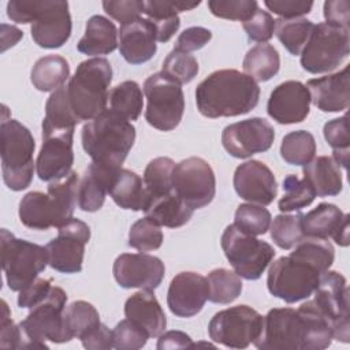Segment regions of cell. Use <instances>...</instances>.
Returning a JSON list of instances; mask_svg holds the SVG:
<instances>
[{
    "label": "cell",
    "instance_id": "6da1fadb",
    "mask_svg": "<svg viewBox=\"0 0 350 350\" xmlns=\"http://www.w3.org/2000/svg\"><path fill=\"white\" fill-rule=\"evenodd\" d=\"M332 339L331 321L310 299L298 309H271L253 345L260 350H324Z\"/></svg>",
    "mask_w": 350,
    "mask_h": 350
},
{
    "label": "cell",
    "instance_id": "7a4b0ae2",
    "mask_svg": "<svg viewBox=\"0 0 350 350\" xmlns=\"http://www.w3.org/2000/svg\"><path fill=\"white\" fill-rule=\"evenodd\" d=\"M334 258L335 250L328 239L305 237L288 256H282L271 264L267 276L268 291L287 304L308 299Z\"/></svg>",
    "mask_w": 350,
    "mask_h": 350
},
{
    "label": "cell",
    "instance_id": "3957f363",
    "mask_svg": "<svg viewBox=\"0 0 350 350\" xmlns=\"http://www.w3.org/2000/svg\"><path fill=\"white\" fill-rule=\"evenodd\" d=\"M258 100L257 82L232 68L213 71L196 89L197 109L211 119L245 115L256 108Z\"/></svg>",
    "mask_w": 350,
    "mask_h": 350
},
{
    "label": "cell",
    "instance_id": "277c9868",
    "mask_svg": "<svg viewBox=\"0 0 350 350\" xmlns=\"http://www.w3.org/2000/svg\"><path fill=\"white\" fill-rule=\"evenodd\" d=\"M83 150L93 163L108 168H120L135 141V127L109 108L81 130Z\"/></svg>",
    "mask_w": 350,
    "mask_h": 350
},
{
    "label": "cell",
    "instance_id": "5b68a950",
    "mask_svg": "<svg viewBox=\"0 0 350 350\" xmlns=\"http://www.w3.org/2000/svg\"><path fill=\"white\" fill-rule=\"evenodd\" d=\"M7 16L16 23H31L33 41L45 49L63 46L71 36V15L67 1L12 0Z\"/></svg>",
    "mask_w": 350,
    "mask_h": 350
},
{
    "label": "cell",
    "instance_id": "8992f818",
    "mask_svg": "<svg viewBox=\"0 0 350 350\" xmlns=\"http://www.w3.org/2000/svg\"><path fill=\"white\" fill-rule=\"evenodd\" d=\"M111 82L112 67L107 59L92 57L79 63L67 85L70 105L79 122L93 120L107 109Z\"/></svg>",
    "mask_w": 350,
    "mask_h": 350
},
{
    "label": "cell",
    "instance_id": "52a82bcc",
    "mask_svg": "<svg viewBox=\"0 0 350 350\" xmlns=\"http://www.w3.org/2000/svg\"><path fill=\"white\" fill-rule=\"evenodd\" d=\"M4 116L0 123V157L3 180L10 190L21 191L30 186L36 163L33 153L36 141L30 130L21 122Z\"/></svg>",
    "mask_w": 350,
    "mask_h": 350
},
{
    "label": "cell",
    "instance_id": "ba28073f",
    "mask_svg": "<svg viewBox=\"0 0 350 350\" xmlns=\"http://www.w3.org/2000/svg\"><path fill=\"white\" fill-rule=\"evenodd\" d=\"M66 302V291L52 286L49 294L18 324L22 334L21 349H48L46 340L66 343L72 339L64 325Z\"/></svg>",
    "mask_w": 350,
    "mask_h": 350
},
{
    "label": "cell",
    "instance_id": "9c48e42d",
    "mask_svg": "<svg viewBox=\"0 0 350 350\" xmlns=\"http://www.w3.org/2000/svg\"><path fill=\"white\" fill-rule=\"evenodd\" d=\"M1 267L10 290L21 291L48 265L46 247L16 238L7 228L0 231Z\"/></svg>",
    "mask_w": 350,
    "mask_h": 350
},
{
    "label": "cell",
    "instance_id": "30bf717a",
    "mask_svg": "<svg viewBox=\"0 0 350 350\" xmlns=\"http://www.w3.org/2000/svg\"><path fill=\"white\" fill-rule=\"evenodd\" d=\"M220 245L234 271L246 280L260 279L276 253L268 242L241 231L234 224L224 228Z\"/></svg>",
    "mask_w": 350,
    "mask_h": 350
},
{
    "label": "cell",
    "instance_id": "8fae6325",
    "mask_svg": "<svg viewBox=\"0 0 350 350\" xmlns=\"http://www.w3.org/2000/svg\"><path fill=\"white\" fill-rule=\"evenodd\" d=\"M349 51V29L321 22L314 25L301 52V66L310 74L329 72L347 59Z\"/></svg>",
    "mask_w": 350,
    "mask_h": 350
},
{
    "label": "cell",
    "instance_id": "7c38bea8",
    "mask_svg": "<svg viewBox=\"0 0 350 350\" xmlns=\"http://www.w3.org/2000/svg\"><path fill=\"white\" fill-rule=\"evenodd\" d=\"M144 94L148 101L146 122L161 131L174 130L185 112V94L180 85L164 72H154L144 82Z\"/></svg>",
    "mask_w": 350,
    "mask_h": 350
},
{
    "label": "cell",
    "instance_id": "4fadbf2b",
    "mask_svg": "<svg viewBox=\"0 0 350 350\" xmlns=\"http://www.w3.org/2000/svg\"><path fill=\"white\" fill-rule=\"evenodd\" d=\"M264 316L247 305H237L217 312L208 324L209 338L230 349H246L262 328Z\"/></svg>",
    "mask_w": 350,
    "mask_h": 350
},
{
    "label": "cell",
    "instance_id": "5bb4252c",
    "mask_svg": "<svg viewBox=\"0 0 350 350\" xmlns=\"http://www.w3.org/2000/svg\"><path fill=\"white\" fill-rule=\"evenodd\" d=\"M172 190L190 209L204 208L216 194L215 172L206 160L187 157L174 167Z\"/></svg>",
    "mask_w": 350,
    "mask_h": 350
},
{
    "label": "cell",
    "instance_id": "9a60e30c",
    "mask_svg": "<svg viewBox=\"0 0 350 350\" xmlns=\"http://www.w3.org/2000/svg\"><path fill=\"white\" fill-rule=\"evenodd\" d=\"M313 301L323 310L332 324L334 339L349 343L350 320H349V288L346 278L336 271L321 273L314 290Z\"/></svg>",
    "mask_w": 350,
    "mask_h": 350
},
{
    "label": "cell",
    "instance_id": "2e32d148",
    "mask_svg": "<svg viewBox=\"0 0 350 350\" xmlns=\"http://www.w3.org/2000/svg\"><path fill=\"white\" fill-rule=\"evenodd\" d=\"M90 239V227L79 220L71 219L57 228V237L46 243L48 264L62 273H78L82 271L85 246Z\"/></svg>",
    "mask_w": 350,
    "mask_h": 350
},
{
    "label": "cell",
    "instance_id": "e0dca14e",
    "mask_svg": "<svg viewBox=\"0 0 350 350\" xmlns=\"http://www.w3.org/2000/svg\"><path fill=\"white\" fill-rule=\"evenodd\" d=\"M275 139L273 126L262 118H250L231 123L221 133L223 148L237 159H247L267 152Z\"/></svg>",
    "mask_w": 350,
    "mask_h": 350
},
{
    "label": "cell",
    "instance_id": "ac0fdd59",
    "mask_svg": "<svg viewBox=\"0 0 350 350\" xmlns=\"http://www.w3.org/2000/svg\"><path fill=\"white\" fill-rule=\"evenodd\" d=\"M74 130H42V145L36 161L41 180L56 182L71 172Z\"/></svg>",
    "mask_w": 350,
    "mask_h": 350
},
{
    "label": "cell",
    "instance_id": "d6986e66",
    "mask_svg": "<svg viewBox=\"0 0 350 350\" xmlns=\"http://www.w3.org/2000/svg\"><path fill=\"white\" fill-rule=\"evenodd\" d=\"M112 273L118 284L123 288L156 290L164 278V262L146 253H123L116 257Z\"/></svg>",
    "mask_w": 350,
    "mask_h": 350
},
{
    "label": "cell",
    "instance_id": "ffe728a7",
    "mask_svg": "<svg viewBox=\"0 0 350 350\" xmlns=\"http://www.w3.org/2000/svg\"><path fill=\"white\" fill-rule=\"evenodd\" d=\"M232 183L237 194L250 204L267 206L278 196L276 178L260 160H249L238 165Z\"/></svg>",
    "mask_w": 350,
    "mask_h": 350
},
{
    "label": "cell",
    "instance_id": "44dd1931",
    "mask_svg": "<svg viewBox=\"0 0 350 350\" xmlns=\"http://www.w3.org/2000/svg\"><path fill=\"white\" fill-rule=\"evenodd\" d=\"M209 298V286L205 276L197 272H179L170 283L167 305L176 317H193L201 312Z\"/></svg>",
    "mask_w": 350,
    "mask_h": 350
},
{
    "label": "cell",
    "instance_id": "7402d4cb",
    "mask_svg": "<svg viewBox=\"0 0 350 350\" xmlns=\"http://www.w3.org/2000/svg\"><path fill=\"white\" fill-rule=\"evenodd\" d=\"M310 111V94L299 81H284L269 94L267 103L268 115L280 124L304 122Z\"/></svg>",
    "mask_w": 350,
    "mask_h": 350
},
{
    "label": "cell",
    "instance_id": "603a6c76",
    "mask_svg": "<svg viewBox=\"0 0 350 350\" xmlns=\"http://www.w3.org/2000/svg\"><path fill=\"white\" fill-rule=\"evenodd\" d=\"M305 237H331L339 246H349V215L343 213L335 204L321 202L308 213L301 216Z\"/></svg>",
    "mask_w": 350,
    "mask_h": 350
},
{
    "label": "cell",
    "instance_id": "cb8c5ba5",
    "mask_svg": "<svg viewBox=\"0 0 350 350\" xmlns=\"http://www.w3.org/2000/svg\"><path fill=\"white\" fill-rule=\"evenodd\" d=\"M156 27L148 18L122 25L118 31V46L123 59L130 64L150 60L157 51Z\"/></svg>",
    "mask_w": 350,
    "mask_h": 350
},
{
    "label": "cell",
    "instance_id": "d4e9b609",
    "mask_svg": "<svg viewBox=\"0 0 350 350\" xmlns=\"http://www.w3.org/2000/svg\"><path fill=\"white\" fill-rule=\"evenodd\" d=\"M350 67L343 70L309 79L306 88L313 103L323 112H340L347 109L350 103Z\"/></svg>",
    "mask_w": 350,
    "mask_h": 350
},
{
    "label": "cell",
    "instance_id": "484cf974",
    "mask_svg": "<svg viewBox=\"0 0 350 350\" xmlns=\"http://www.w3.org/2000/svg\"><path fill=\"white\" fill-rule=\"evenodd\" d=\"M124 316L144 328L149 338H159L167 328L164 310L150 290H141L129 297L124 304Z\"/></svg>",
    "mask_w": 350,
    "mask_h": 350
},
{
    "label": "cell",
    "instance_id": "4316f807",
    "mask_svg": "<svg viewBox=\"0 0 350 350\" xmlns=\"http://www.w3.org/2000/svg\"><path fill=\"white\" fill-rule=\"evenodd\" d=\"M118 168L90 163L78 185V206L83 212H97L105 201L111 180Z\"/></svg>",
    "mask_w": 350,
    "mask_h": 350
},
{
    "label": "cell",
    "instance_id": "83f0119b",
    "mask_svg": "<svg viewBox=\"0 0 350 350\" xmlns=\"http://www.w3.org/2000/svg\"><path fill=\"white\" fill-rule=\"evenodd\" d=\"M108 194L123 209L145 211L149 202V194L142 178L134 171L122 167L115 171Z\"/></svg>",
    "mask_w": 350,
    "mask_h": 350
},
{
    "label": "cell",
    "instance_id": "f1b7e54d",
    "mask_svg": "<svg viewBox=\"0 0 350 350\" xmlns=\"http://www.w3.org/2000/svg\"><path fill=\"white\" fill-rule=\"evenodd\" d=\"M302 172L319 197L338 196L343 189L342 170L332 156L313 157L304 165Z\"/></svg>",
    "mask_w": 350,
    "mask_h": 350
},
{
    "label": "cell",
    "instance_id": "f546056e",
    "mask_svg": "<svg viewBox=\"0 0 350 350\" xmlns=\"http://www.w3.org/2000/svg\"><path fill=\"white\" fill-rule=\"evenodd\" d=\"M118 48V30L113 22L103 15H93L88 19L85 34L78 41L77 49L89 56L108 55Z\"/></svg>",
    "mask_w": 350,
    "mask_h": 350
},
{
    "label": "cell",
    "instance_id": "4dcf8cb0",
    "mask_svg": "<svg viewBox=\"0 0 350 350\" xmlns=\"http://www.w3.org/2000/svg\"><path fill=\"white\" fill-rule=\"evenodd\" d=\"M19 220L31 230L57 228V213L52 197L42 191H29L19 202Z\"/></svg>",
    "mask_w": 350,
    "mask_h": 350
},
{
    "label": "cell",
    "instance_id": "1f68e13d",
    "mask_svg": "<svg viewBox=\"0 0 350 350\" xmlns=\"http://www.w3.org/2000/svg\"><path fill=\"white\" fill-rule=\"evenodd\" d=\"M144 212L146 217L157 223L160 227L178 228L191 219L194 211L190 209L172 190L168 194L149 200Z\"/></svg>",
    "mask_w": 350,
    "mask_h": 350
},
{
    "label": "cell",
    "instance_id": "d6a6232c",
    "mask_svg": "<svg viewBox=\"0 0 350 350\" xmlns=\"http://www.w3.org/2000/svg\"><path fill=\"white\" fill-rule=\"evenodd\" d=\"M70 77L68 62L59 55L40 57L30 72L33 86L40 92H55L64 86Z\"/></svg>",
    "mask_w": 350,
    "mask_h": 350
},
{
    "label": "cell",
    "instance_id": "836d02e7",
    "mask_svg": "<svg viewBox=\"0 0 350 350\" xmlns=\"http://www.w3.org/2000/svg\"><path fill=\"white\" fill-rule=\"evenodd\" d=\"M243 71L256 82H267L279 72L280 56L271 44H257L243 57Z\"/></svg>",
    "mask_w": 350,
    "mask_h": 350
},
{
    "label": "cell",
    "instance_id": "e575fe53",
    "mask_svg": "<svg viewBox=\"0 0 350 350\" xmlns=\"http://www.w3.org/2000/svg\"><path fill=\"white\" fill-rule=\"evenodd\" d=\"M79 123L70 105L67 86H62L51 93L45 104L42 130H75Z\"/></svg>",
    "mask_w": 350,
    "mask_h": 350
},
{
    "label": "cell",
    "instance_id": "d590c367",
    "mask_svg": "<svg viewBox=\"0 0 350 350\" xmlns=\"http://www.w3.org/2000/svg\"><path fill=\"white\" fill-rule=\"evenodd\" d=\"M109 109L126 120H137L142 112V90L135 81H124L108 93Z\"/></svg>",
    "mask_w": 350,
    "mask_h": 350
},
{
    "label": "cell",
    "instance_id": "8d00e7d4",
    "mask_svg": "<svg viewBox=\"0 0 350 350\" xmlns=\"http://www.w3.org/2000/svg\"><path fill=\"white\" fill-rule=\"evenodd\" d=\"M144 14L156 27V38L159 42H167L178 31L180 19L175 3L170 0L144 1Z\"/></svg>",
    "mask_w": 350,
    "mask_h": 350
},
{
    "label": "cell",
    "instance_id": "74e56055",
    "mask_svg": "<svg viewBox=\"0 0 350 350\" xmlns=\"http://www.w3.org/2000/svg\"><path fill=\"white\" fill-rule=\"evenodd\" d=\"M314 23L306 18H293L275 21V36L282 42V45L291 55H301L304 46L306 45Z\"/></svg>",
    "mask_w": 350,
    "mask_h": 350
},
{
    "label": "cell",
    "instance_id": "f35d334b",
    "mask_svg": "<svg viewBox=\"0 0 350 350\" xmlns=\"http://www.w3.org/2000/svg\"><path fill=\"white\" fill-rule=\"evenodd\" d=\"M316 153V141L312 133L295 130L286 134L280 144V156L290 165H305Z\"/></svg>",
    "mask_w": 350,
    "mask_h": 350
},
{
    "label": "cell",
    "instance_id": "ab89813d",
    "mask_svg": "<svg viewBox=\"0 0 350 350\" xmlns=\"http://www.w3.org/2000/svg\"><path fill=\"white\" fill-rule=\"evenodd\" d=\"M209 301L213 304H231L242 293V280L235 271L216 268L208 273Z\"/></svg>",
    "mask_w": 350,
    "mask_h": 350
},
{
    "label": "cell",
    "instance_id": "60d3db41",
    "mask_svg": "<svg viewBox=\"0 0 350 350\" xmlns=\"http://www.w3.org/2000/svg\"><path fill=\"white\" fill-rule=\"evenodd\" d=\"M175 163L170 157H156L150 160L144 171V185L149 200L172 191V171Z\"/></svg>",
    "mask_w": 350,
    "mask_h": 350
},
{
    "label": "cell",
    "instance_id": "b9f144b4",
    "mask_svg": "<svg viewBox=\"0 0 350 350\" xmlns=\"http://www.w3.org/2000/svg\"><path fill=\"white\" fill-rule=\"evenodd\" d=\"M100 323V314L90 302L74 301L70 305H66L64 325L72 338L81 339Z\"/></svg>",
    "mask_w": 350,
    "mask_h": 350
},
{
    "label": "cell",
    "instance_id": "7bdbcfd3",
    "mask_svg": "<svg viewBox=\"0 0 350 350\" xmlns=\"http://www.w3.org/2000/svg\"><path fill=\"white\" fill-rule=\"evenodd\" d=\"M283 196L278 202L279 211L293 212L301 211L302 208L309 206L316 198V193L306 179H299L297 175H287L283 179Z\"/></svg>",
    "mask_w": 350,
    "mask_h": 350
},
{
    "label": "cell",
    "instance_id": "ee69618b",
    "mask_svg": "<svg viewBox=\"0 0 350 350\" xmlns=\"http://www.w3.org/2000/svg\"><path fill=\"white\" fill-rule=\"evenodd\" d=\"M302 213L297 215H278L271 221V238L276 246L283 250L293 249L299 241L305 238L301 223Z\"/></svg>",
    "mask_w": 350,
    "mask_h": 350
},
{
    "label": "cell",
    "instance_id": "f6af8a7d",
    "mask_svg": "<svg viewBox=\"0 0 350 350\" xmlns=\"http://www.w3.org/2000/svg\"><path fill=\"white\" fill-rule=\"evenodd\" d=\"M271 212L262 205L241 204L234 216V226L249 235H264L271 226Z\"/></svg>",
    "mask_w": 350,
    "mask_h": 350
},
{
    "label": "cell",
    "instance_id": "bcb514c9",
    "mask_svg": "<svg viewBox=\"0 0 350 350\" xmlns=\"http://www.w3.org/2000/svg\"><path fill=\"white\" fill-rule=\"evenodd\" d=\"M323 134L328 145L332 148V157L340 165V168H347L349 164V124L347 115L332 119L324 124Z\"/></svg>",
    "mask_w": 350,
    "mask_h": 350
},
{
    "label": "cell",
    "instance_id": "7dc6e473",
    "mask_svg": "<svg viewBox=\"0 0 350 350\" xmlns=\"http://www.w3.org/2000/svg\"><path fill=\"white\" fill-rule=\"evenodd\" d=\"M198 70V62L193 55L172 49L163 62L161 72L176 81L179 85H185L197 77Z\"/></svg>",
    "mask_w": 350,
    "mask_h": 350
},
{
    "label": "cell",
    "instance_id": "c3c4849f",
    "mask_svg": "<svg viewBox=\"0 0 350 350\" xmlns=\"http://www.w3.org/2000/svg\"><path fill=\"white\" fill-rule=\"evenodd\" d=\"M163 243V231L149 217L138 219L129 231V246L139 252L156 250Z\"/></svg>",
    "mask_w": 350,
    "mask_h": 350
},
{
    "label": "cell",
    "instance_id": "681fc988",
    "mask_svg": "<svg viewBox=\"0 0 350 350\" xmlns=\"http://www.w3.org/2000/svg\"><path fill=\"white\" fill-rule=\"evenodd\" d=\"M208 8L212 15L230 21H247L258 8L256 0H209Z\"/></svg>",
    "mask_w": 350,
    "mask_h": 350
},
{
    "label": "cell",
    "instance_id": "f907efd6",
    "mask_svg": "<svg viewBox=\"0 0 350 350\" xmlns=\"http://www.w3.org/2000/svg\"><path fill=\"white\" fill-rule=\"evenodd\" d=\"M112 335H113V347L118 350L142 349L149 339L148 332L129 319L119 321L116 327L112 329Z\"/></svg>",
    "mask_w": 350,
    "mask_h": 350
},
{
    "label": "cell",
    "instance_id": "816d5d0a",
    "mask_svg": "<svg viewBox=\"0 0 350 350\" xmlns=\"http://www.w3.org/2000/svg\"><path fill=\"white\" fill-rule=\"evenodd\" d=\"M243 30L250 41L264 44L273 37L275 33V19L268 11L257 8L256 12L242 23Z\"/></svg>",
    "mask_w": 350,
    "mask_h": 350
},
{
    "label": "cell",
    "instance_id": "f5cc1de1",
    "mask_svg": "<svg viewBox=\"0 0 350 350\" xmlns=\"http://www.w3.org/2000/svg\"><path fill=\"white\" fill-rule=\"evenodd\" d=\"M103 8L107 15L122 25H127L141 18L144 14V1L141 0H104Z\"/></svg>",
    "mask_w": 350,
    "mask_h": 350
},
{
    "label": "cell",
    "instance_id": "db71d44e",
    "mask_svg": "<svg viewBox=\"0 0 350 350\" xmlns=\"http://www.w3.org/2000/svg\"><path fill=\"white\" fill-rule=\"evenodd\" d=\"M212 40V31L202 26H191L185 29L176 38L175 48L182 52H193L204 48Z\"/></svg>",
    "mask_w": 350,
    "mask_h": 350
},
{
    "label": "cell",
    "instance_id": "11a10c76",
    "mask_svg": "<svg viewBox=\"0 0 350 350\" xmlns=\"http://www.w3.org/2000/svg\"><path fill=\"white\" fill-rule=\"evenodd\" d=\"M265 7L283 19L302 18L312 11L313 1L305 0H265Z\"/></svg>",
    "mask_w": 350,
    "mask_h": 350
},
{
    "label": "cell",
    "instance_id": "9f6ffc18",
    "mask_svg": "<svg viewBox=\"0 0 350 350\" xmlns=\"http://www.w3.org/2000/svg\"><path fill=\"white\" fill-rule=\"evenodd\" d=\"M52 286L53 284L51 279H42V278L34 279L31 283H29L26 287H23L19 291L18 306L23 309H31L49 294Z\"/></svg>",
    "mask_w": 350,
    "mask_h": 350
},
{
    "label": "cell",
    "instance_id": "6f0895ef",
    "mask_svg": "<svg viewBox=\"0 0 350 350\" xmlns=\"http://www.w3.org/2000/svg\"><path fill=\"white\" fill-rule=\"evenodd\" d=\"M21 328L15 325L11 319V312L7 302L1 301V319H0V346L3 349H21Z\"/></svg>",
    "mask_w": 350,
    "mask_h": 350
},
{
    "label": "cell",
    "instance_id": "680465c9",
    "mask_svg": "<svg viewBox=\"0 0 350 350\" xmlns=\"http://www.w3.org/2000/svg\"><path fill=\"white\" fill-rule=\"evenodd\" d=\"M82 346L88 350H109L113 347L112 331L103 323L81 338Z\"/></svg>",
    "mask_w": 350,
    "mask_h": 350
},
{
    "label": "cell",
    "instance_id": "91938a15",
    "mask_svg": "<svg viewBox=\"0 0 350 350\" xmlns=\"http://www.w3.org/2000/svg\"><path fill=\"white\" fill-rule=\"evenodd\" d=\"M324 18L329 25L349 29V1L347 0H328L324 3Z\"/></svg>",
    "mask_w": 350,
    "mask_h": 350
},
{
    "label": "cell",
    "instance_id": "94428289",
    "mask_svg": "<svg viewBox=\"0 0 350 350\" xmlns=\"http://www.w3.org/2000/svg\"><path fill=\"white\" fill-rule=\"evenodd\" d=\"M194 343L191 342V338L182 331H167L163 332L159 336L157 340V349L165 350V349H190Z\"/></svg>",
    "mask_w": 350,
    "mask_h": 350
},
{
    "label": "cell",
    "instance_id": "6125c7cd",
    "mask_svg": "<svg viewBox=\"0 0 350 350\" xmlns=\"http://www.w3.org/2000/svg\"><path fill=\"white\" fill-rule=\"evenodd\" d=\"M22 37V30L12 25L1 23V52L7 51L10 46H14Z\"/></svg>",
    "mask_w": 350,
    "mask_h": 350
}]
</instances>
